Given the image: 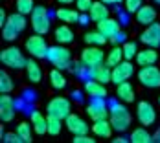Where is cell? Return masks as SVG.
<instances>
[{
  "instance_id": "obj_1",
  "label": "cell",
  "mask_w": 160,
  "mask_h": 143,
  "mask_svg": "<svg viewBox=\"0 0 160 143\" xmlns=\"http://www.w3.org/2000/svg\"><path fill=\"white\" fill-rule=\"evenodd\" d=\"M109 121L116 132H125L131 127L132 116L122 103H112L109 107Z\"/></svg>"
},
{
  "instance_id": "obj_2",
  "label": "cell",
  "mask_w": 160,
  "mask_h": 143,
  "mask_svg": "<svg viewBox=\"0 0 160 143\" xmlns=\"http://www.w3.org/2000/svg\"><path fill=\"white\" fill-rule=\"evenodd\" d=\"M46 59L59 70H66L72 66V51L64 46H50Z\"/></svg>"
},
{
  "instance_id": "obj_3",
  "label": "cell",
  "mask_w": 160,
  "mask_h": 143,
  "mask_svg": "<svg viewBox=\"0 0 160 143\" xmlns=\"http://www.w3.org/2000/svg\"><path fill=\"white\" fill-rule=\"evenodd\" d=\"M0 61L4 66H8V68H15V70H20V68H26V57L22 55V51L18 50L17 46H9L6 48V50H2V53H0Z\"/></svg>"
},
{
  "instance_id": "obj_4",
  "label": "cell",
  "mask_w": 160,
  "mask_h": 143,
  "mask_svg": "<svg viewBox=\"0 0 160 143\" xmlns=\"http://www.w3.org/2000/svg\"><path fill=\"white\" fill-rule=\"evenodd\" d=\"M32 28L35 33L46 35L50 31V13L44 6H35V9L32 11Z\"/></svg>"
},
{
  "instance_id": "obj_5",
  "label": "cell",
  "mask_w": 160,
  "mask_h": 143,
  "mask_svg": "<svg viewBox=\"0 0 160 143\" xmlns=\"http://www.w3.org/2000/svg\"><path fill=\"white\" fill-rule=\"evenodd\" d=\"M48 48L50 46L46 44V41L41 33H35V35L26 39V51L35 59H44L48 53Z\"/></svg>"
},
{
  "instance_id": "obj_6",
  "label": "cell",
  "mask_w": 160,
  "mask_h": 143,
  "mask_svg": "<svg viewBox=\"0 0 160 143\" xmlns=\"http://www.w3.org/2000/svg\"><path fill=\"white\" fill-rule=\"evenodd\" d=\"M138 81L145 88H160V68H157L155 64H151V66H140Z\"/></svg>"
},
{
  "instance_id": "obj_7",
  "label": "cell",
  "mask_w": 160,
  "mask_h": 143,
  "mask_svg": "<svg viewBox=\"0 0 160 143\" xmlns=\"http://www.w3.org/2000/svg\"><path fill=\"white\" fill-rule=\"evenodd\" d=\"M105 51L101 50V46H90L85 48L81 51V63L85 64L87 68H94V66H99V64L105 63Z\"/></svg>"
},
{
  "instance_id": "obj_8",
  "label": "cell",
  "mask_w": 160,
  "mask_h": 143,
  "mask_svg": "<svg viewBox=\"0 0 160 143\" xmlns=\"http://www.w3.org/2000/svg\"><path fill=\"white\" fill-rule=\"evenodd\" d=\"M87 114L92 121L109 117V105H107L105 97H92V101L87 107Z\"/></svg>"
},
{
  "instance_id": "obj_9",
  "label": "cell",
  "mask_w": 160,
  "mask_h": 143,
  "mask_svg": "<svg viewBox=\"0 0 160 143\" xmlns=\"http://www.w3.org/2000/svg\"><path fill=\"white\" fill-rule=\"evenodd\" d=\"M48 116H55L59 119H66V116L70 114V101L66 97H53L46 107Z\"/></svg>"
},
{
  "instance_id": "obj_10",
  "label": "cell",
  "mask_w": 160,
  "mask_h": 143,
  "mask_svg": "<svg viewBox=\"0 0 160 143\" xmlns=\"http://www.w3.org/2000/svg\"><path fill=\"white\" fill-rule=\"evenodd\" d=\"M136 117L140 121V125L144 127H149L157 121V112H155V107L149 103V101H140L138 107H136Z\"/></svg>"
},
{
  "instance_id": "obj_11",
  "label": "cell",
  "mask_w": 160,
  "mask_h": 143,
  "mask_svg": "<svg viewBox=\"0 0 160 143\" xmlns=\"http://www.w3.org/2000/svg\"><path fill=\"white\" fill-rule=\"evenodd\" d=\"M134 74V66L131 64V61H122L120 64H116L112 68V77H111V83L114 84H120V83H125V81L131 79V75Z\"/></svg>"
},
{
  "instance_id": "obj_12",
  "label": "cell",
  "mask_w": 160,
  "mask_h": 143,
  "mask_svg": "<svg viewBox=\"0 0 160 143\" xmlns=\"http://www.w3.org/2000/svg\"><path fill=\"white\" fill-rule=\"evenodd\" d=\"M15 110H17V101L11 95L2 94V97H0V119H2L4 123L13 121Z\"/></svg>"
},
{
  "instance_id": "obj_13",
  "label": "cell",
  "mask_w": 160,
  "mask_h": 143,
  "mask_svg": "<svg viewBox=\"0 0 160 143\" xmlns=\"http://www.w3.org/2000/svg\"><path fill=\"white\" fill-rule=\"evenodd\" d=\"M140 41L144 42L145 46L160 48V24L158 22H153V24L145 26V30L140 35Z\"/></svg>"
},
{
  "instance_id": "obj_14",
  "label": "cell",
  "mask_w": 160,
  "mask_h": 143,
  "mask_svg": "<svg viewBox=\"0 0 160 143\" xmlns=\"http://www.w3.org/2000/svg\"><path fill=\"white\" fill-rule=\"evenodd\" d=\"M64 125H66V128H68L74 136H81V134H87V132H88V125L85 123V119H83L81 116H78V114H72V112L66 116Z\"/></svg>"
},
{
  "instance_id": "obj_15",
  "label": "cell",
  "mask_w": 160,
  "mask_h": 143,
  "mask_svg": "<svg viewBox=\"0 0 160 143\" xmlns=\"http://www.w3.org/2000/svg\"><path fill=\"white\" fill-rule=\"evenodd\" d=\"M98 30L103 33L109 41H111V39H114L118 33L122 31V26H120V20H118V18L109 17V18H105V20L98 22Z\"/></svg>"
},
{
  "instance_id": "obj_16",
  "label": "cell",
  "mask_w": 160,
  "mask_h": 143,
  "mask_svg": "<svg viewBox=\"0 0 160 143\" xmlns=\"http://www.w3.org/2000/svg\"><path fill=\"white\" fill-rule=\"evenodd\" d=\"M88 77L90 79H96L99 83H111V77H112V68L107 66V64H99V66H94V68H88Z\"/></svg>"
},
{
  "instance_id": "obj_17",
  "label": "cell",
  "mask_w": 160,
  "mask_h": 143,
  "mask_svg": "<svg viewBox=\"0 0 160 143\" xmlns=\"http://www.w3.org/2000/svg\"><path fill=\"white\" fill-rule=\"evenodd\" d=\"M88 17H90V20L92 22H101V20H105V18H109L111 13H109V7H107V4L105 2H101V0H98L92 4V7L88 9Z\"/></svg>"
},
{
  "instance_id": "obj_18",
  "label": "cell",
  "mask_w": 160,
  "mask_h": 143,
  "mask_svg": "<svg viewBox=\"0 0 160 143\" xmlns=\"http://www.w3.org/2000/svg\"><path fill=\"white\" fill-rule=\"evenodd\" d=\"M30 123H32L33 130H35L37 134L48 132V116L41 114L39 110H33L32 114H30Z\"/></svg>"
},
{
  "instance_id": "obj_19",
  "label": "cell",
  "mask_w": 160,
  "mask_h": 143,
  "mask_svg": "<svg viewBox=\"0 0 160 143\" xmlns=\"http://www.w3.org/2000/svg\"><path fill=\"white\" fill-rule=\"evenodd\" d=\"M157 61H158V51H157V48H151V46H147L145 50L138 51V55H136L138 66H151Z\"/></svg>"
},
{
  "instance_id": "obj_20",
  "label": "cell",
  "mask_w": 160,
  "mask_h": 143,
  "mask_svg": "<svg viewBox=\"0 0 160 143\" xmlns=\"http://www.w3.org/2000/svg\"><path fill=\"white\" fill-rule=\"evenodd\" d=\"M85 94L88 95L90 99L92 97H107V88L103 83H99L96 79H88L85 83Z\"/></svg>"
},
{
  "instance_id": "obj_21",
  "label": "cell",
  "mask_w": 160,
  "mask_h": 143,
  "mask_svg": "<svg viewBox=\"0 0 160 143\" xmlns=\"http://www.w3.org/2000/svg\"><path fill=\"white\" fill-rule=\"evenodd\" d=\"M134 15H136V22H140L142 26H149L157 20V11L151 6H142Z\"/></svg>"
},
{
  "instance_id": "obj_22",
  "label": "cell",
  "mask_w": 160,
  "mask_h": 143,
  "mask_svg": "<svg viewBox=\"0 0 160 143\" xmlns=\"http://www.w3.org/2000/svg\"><path fill=\"white\" fill-rule=\"evenodd\" d=\"M116 95H118V99L123 101V103H132V101H134V88L131 86L129 81L120 83V84H116Z\"/></svg>"
},
{
  "instance_id": "obj_23",
  "label": "cell",
  "mask_w": 160,
  "mask_h": 143,
  "mask_svg": "<svg viewBox=\"0 0 160 143\" xmlns=\"http://www.w3.org/2000/svg\"><path fill=\"white\" fill-rule=\"evenodd\" d=\"M55 17L64 22V24H74V22H79V9H70V7H59L55 11Z\"/></svg>"
},
{
  "instance_id": "obj_24",
  "label": "cell",
  "mask_w": 160,
  "mask_h": 143,
  "mask_svg": "<svg viewBox=\"0 0 160 143\" xmlns=\"http://www.w3.org/2000/svg\"><path fill=\"white\" fill-rule=\"evenodd\" d=\"M92 132H94L96 136H99V138H111L112 125H111V121H109V117L94 121V125H92Z\"/></svg>"
},
{
  "instance_id": "obj_25",
  "label": "cell",
  "mask_w": 160,
  "mask_h": 143,
  "mask_svg": "<svg viewBox=\"0 0 160 143\" xmlns=\"http://www.w3.org/2000/svg\"><path fill=\"white\" fill-rule=\"evenodd\" d=\"M26 75H28V79L32 81V83H41L42 81V68L37 64L35 57L30 59L28 64H26Z\"/></svg>"
},
{
  "instance_id": "obj_26",
  "label": "cell",
  "mask_w": 160,
  "mask_h": 143,
  "mask_svg": "<svg viewBox=\"0 0 160 143\" xmlns=\"http://www.w3.org/2000/svg\"><path fill=\"white\" fill-rule=\"evenodd\" d=\"M55 41L59 44H70L74 41V31L68 24H61L59 28H55Z\"/></svg>"
},
{
  "instance_id": "obj_27",
  "label": "cell",
  "mask_w": 160,
  "mask_h": 143,
  "mask_svg": "<svg viewBox=\"0 0 160 143\" xmlns=\"http://www.w3.org/2000/svg\"><path fill=\"white\" fill-rule=\"evenodd\" d=\"M122 61H125V57H123V50L114 44V48L107 53V57H105V64L111 66V68H114L116 64H120Z\"/></svg>"
},
{
  "instance_id": "obj_28",
  "label": "cell",
  "mask_w": 160,
  "mask_h": 143,
  "mask_svg": "<svg viewBox=\"0 0 160 143\" xmlns=\"http://www.w3.org/2000/svg\"><path fill=\"white\" fill-rule=\"evenodd\" d=\"M129 141L132 143H151L153 141V136L145 130V127H140V128H134L129 136Z\"/></svg>"
},
{
  "instance_id": "obj_29",
  "label": "cell",
  "mask_w": 160,
  "mask_h": 143,
  "mask_svg": "<svg viewBox=\"0 0 160 143\" xmlns=\"http://www.w3.org/2000/svg\"><path fill=\"white\" fill-rule=\"evenodd\" d=\"M107 41H109V39L99 31V30H96V31H88L87 35H85V42L90 44V46H103Z\"/></svg>"
},
{
  "instance_id": "obj_30",
  "label": "cell",
  "mask_w": 160,
  "mask_h": 143,
  "mask_svg": "<svg viewBox=\"0 0 160 143\" xmlns=\"http://www.w3.org/2000/svg\"><path fill=\"white\" fill-rule=\"evenodd\" d=\"M50 83H52V86L57 88V90H61V88L66 86V77H64V74L59 68H53V70L50 72Z\"/></svg>"
},
{
  "instance_id": "obj_31",
  "label": "cell",
  "mask_w": 160,
  "mask_h": 143,
  "mask_svg": "<svg viewBox=\"0 0 160 143\" xmlns=\"http://www.w3.org/2000/svg\"><path fill=\"white\" fill-rule=\"evenodd\" d=\"M122 50H123V57H125L127 61L136 59V55H138V46H136V42H132V41H123Z\"/></svg>"
},
{
  "instance_id": "obj_32",
  "label": "cell",
  "mask_w": 160,
  "mask_h": 143,
  "mask_svg": "<svg viewBox=\"0 0 160 143\" xmlns=\"http://www.w3.org/2000/svg\"><path fill=\"white\" fill-rule=\"evenodd\" d=\"M11 90H13V81H11L9 74L6 70H2L0 72V92L2 94H11Z\"/></svg>"
},
{
  "instance_id": "obj_33",
  "label": "cell",
  "mask_w": 160,
  "mask_h": 143,
  "mask_svg": "<svg viewBox=\"0 0 160 143\" xmlns=\"http://www.w3.org/2000/svg\"><path fill=\"white\" fill-rule=\"evenodd\" d=\"M32 123H26V121H22V123H18V127H17V132H18V136H20V140L26 143L32 141Z\"/></svg>"
},
{
  "instance_id": "obj_34",
  "label": "cell",
  "mask_w": 160,
  "mask_h": 143,
  "mask_svg": "<svg viewBox=\"0 0 160 143\" xmlns=\"http://www.w3.org/2000/svg\"><path fill=\"white\" fill-rule=\"evenodd\" d=\"M63 128V119L55 117V116H48V134L52 136H57Z\"/></svg>"
},
{
  "instance_id": "obj_35",
  "label": "cell",
  "mask_w": 160,
  "mask_h": 143,
  "mask_svg": "<svg viewBox=\"0 0 160 143\" xmlns=\"http://www.w3.org/2000/svg\"><path fill=\"white\" fill-rule=\"evenodd\" d=\"M17 11L22 13V15H32V11L35 9V4L33 0H17Z\"/></svg>"
},
{
  "instance_id": "obj_36",
  "label": "cell",
  "mask_w": 160,
  "mask_h": 143,
  "mask_svg": "<svg viewBox=\"0 0 160 143\" xmlns=\"http://www.w3.org/2000/svg\"><path fill=\"white\" fill-rule=\"evenodd\" d=\"M18 30H17V28H13V26H11V24H4V26H2V35H4V39H6V41H15L17 37H18Z\"/></svg>"
},
{
  "instance_id": "obj_37",
  "label": "cell",
  "mask_w": 160,
  "mask_h": 143,
  "mask_svg": "<svg viewBox=\"0 0 160 143\" xmlns=\"http://www.w3.org/2000/svg\"><path fill=\"white\" fill-rule=\"evenodd\" d=\"M125 2V13H136L142 7V0H123Z\"/></svg>"
},
{
  "instance_id": "obj_38",
  "label": "cell",
  "mask_w": 160,
  "mask_h": 143,
  "mask_svg": "<svg viewBox=\"0 0 160 143\" xmlns=\"http://www.w3.org/2000/svg\"><path fill=\"white\" fill-rule=\"evenodd\" d=\"M2 140L6 143H20L22 140H20V136H18V132H4L2 134Z\"/></svg>"
},
{
  "instance_id": "obj_39",
  "label": "cell",
  "mask_w": 160,
  "mask_h": 143,
  "mask_svg": "<svg viewBox=\"0 0 160 143\" xmlns=\"http://www.w3.org/2000/svg\"><path fill=\"white\" fill-rule=\"evenodd\" d=\"M92 0H76V7L79 9V11H83V13H87L90 7H92Z\"/></svg>"
},
{
  "instance_id": "obj_40",
  "label": "cell",
  "mask_w": 160,
  "mask_h": 143,
  "mask_svg": "<svg viewBox=\"0 0 160 143\" xmlns=\"http://www.w3.org/2000/svg\"><path fill=\"white\" fill-rule=\"evenodd\" d=\"M74 143H94V140L87 134H81V136H76L74 138Z\"/></svg>"
},
{
  "instance_id": "obj_41",
  "label": "cell",
  "mask_w": 160,
  "mask_h": 143,
  "mask_svg": "<svg viewBox=\"0 0 160 143\" xmlns=\"http://www.w3.org/2000/svg\"><path fill=\"white\" fill-rule=\"evenodd\" d=\"M33 97H35V92H32V90H24L22 92V99L24 101H33Z\"/></svg>"
},
{
  "instance_id": "obj_42",
  "label": "cell",
  "mask_w": 160,
  "mask_h": 143,
  "mask_svg": "<svg viewBox=\"0 0 160 143\" xmlns=\"http://www.w3.org/2000/svg\"><path fill=\"white\" fill-rule=\"evenodd\" d=\"M122 41H125V35H123L122 31L118 33V35H116L114 39H111V42H112V44H116V42H122Z\"/></svg>"
},
{
  "instance_id": "obj_43",
  "label": "cell",
  "mask_w": 160,
  "mask_h": 143,
  "mask_svg": "<svg viewBox=\"0 0 160 143\" xmlns=\"http://www.w3.org/2000/svg\"><path fill=\"white\" fill-rule=\"evenodd\" d=\"M6 22H8V17H6V11L2 9V11H0V26H4Z\"/></svg>"
},
{
  "instance_id": "obj_44",
  "label": "cell",
  "mask_w": 160,
  "mask_h": 143,
  "mask_svg": "<svg viewBox=\"0 0 160 143\" xmlns=\"http://www.w3.org/2000/svg\"><path fill=\"white\" fill-rule=\"evenodd\" d=\"M101 2H105L107 6H118V4L123 2V0H101Z\"/></svg>"
},
{
  "instance_id": "obj_45",
  "label": "cell",
  "mask_w": 160,
  "mask_h": 143,
  "mask_svg": "<svg viewBox=\"0 0 160 143\" xmlns=\"http://www.w3.org/2000/svg\"><path fill=\"white\" fill-rule=\"evenodd\" d=\"M88 20H90V17H87V15H81L79 17V24H83V26H85V24H88Z\"/></svg>"
},
{
  "instance_id": "obj_46",
  "label": "cell",
  "mask_w": 160,
  "mask_h": 143,
  "mask_svg": "<svg viewBox=\"0 0 160 143\" xmlns=\"http://www.w3.org/2000/svg\"><path fill=\"white\" fill-rule=\"evenodd\" d=\"M59 4H63V6H70V4H76V0H57Z\"/></svg>"
},
{
  "instance_id": "obj_47",
  "label": "cell",
  "mask_w": 160,
  "mask_h": 143,
  "mask_svg": "<svg viewBox=\"0 0 160 143\" xmlns=\"http://www.w3.org/2000/svg\"><path fill=\"white\" fill-rule=\"evenodd\" d=\"M153 141H158L160 143V128L155 132V134H153Z\"/></svg>"
},
{
  "instance_id": "obj_48",
  "label": "cell",
  "mask_w": 160,
  "mask_h": 143,
  "mask_svg": "<svg viewBox=\"0 0 160 143\" xmlns=\"http://www.w3.org/2000/svg\"><path fill=\"white\" fill-rule=\"evenodd\" d=\"M114 141H116V143H125V141H127V138H123V136H118Z\"/></svg>"
},
{
  "instance_id": "obj_49",
  "label": "cell",
  "mask_w": 160,
  "mask_h": 143,
  "mask_svg": "<svg viewBox=\"0 0 160 143\" xmlns=\"http://www.w3.org/2000/svg\"><path fill=\"white\" fill-rule=\"evenodd\" d=\"M155 2H157V4H160V0H155Z\"/></svg>"
},
{
  "instance_id": "obj_50",
  "label": "cell",
  "mask_w": 160,
  "mask_h": 143,
  "mask_svg": "<svg viewBox=\"0 0 160 143\" xmlns=\"http://www.w3.org/2000/svg\"><path fill=\"white\" fill-rule=\"evenodd\" d=\"M158 103H160V99H158Z\"/></svg>"
}]
</instances>
